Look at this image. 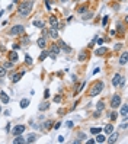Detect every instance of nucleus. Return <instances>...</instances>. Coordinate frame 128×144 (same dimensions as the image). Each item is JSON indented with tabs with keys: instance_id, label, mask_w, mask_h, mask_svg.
<instances>
[{
	"instance_id": "1",
	"label": "nucleus",
	"mask_w": 128,
	"mask_h": 144,
	"mask_svg": "<svg viewBox=\"0 0 128 144\" xmlns=\"http://www.w3.org/2000/svg\"><path fill=\"white\" fill-rule=\"evenodd\" d=\"M32 7H34V2L32 0H25V2H22L20 5H19V16L22 17H26L31 13V10H32Z\"/></svg>"
},
{
	"instance_id": "2",
	"label": "nucleus",
	"mask_w": 128,
	"mask_h": 144,
	"mask_svg": "<svg viewBox=\"0 0 128 144\" xmlns=\"http://www.w3.org/2000/svg\"><path fill=\"white\" fill-rule=\"evenodd\" d=\"M102 90H103V81H96V83L90 87L89 95H90V96H98Z\"/></svg>"
},
{
	"instance_id": "3",
	"label": "nucleus",
	"mask_w": 128,
	"mask_h": 144,
	"mask_svg": "<svg viewBox=\"0 0 128 144\" xmlns=\"http://www.w3.org/2000/svg\"><path fill=\"white\" fill-rule=\"evenodd\" d=\"M25 32V26L23 25H15V26H12L10 31H9V34L12 36H19V35H22Z\"/></svg>"
},
{
	"instance_id": "4",
	"label": "nucleus",
	"mask_w": 128,
	"mask_h": 144,
	"mask_svg": "<svg viewBox=\"0 0 128 144\" xmlns=\"http://www.w3.org/2000/svg\"><path fill=\"white\" fill-rule=\"evenodd\" d=\"M60 47L57 45V44H52L51 47H50V50H48V57H51L52 60H55L57 58V55L60 54Z\"/></svg>"
},
{
	"instance_id": "5",
	"label": "nucleus",
	"mask_w": 128,
	"mask_h": 144,
	"mask_svg": "<svg viewBox=\"0 0 128 144\" xmlns=\"http://www.w3.org/2000/svg\"><path fill=\"white\" fill-rule=\"evenodd\" d=\"M118 106H121V96H119L118 93H115V95L111 98V108H112V109H116Z\"/></svg>"
},
{
	"instance_id": "6",
	"label": "nucleus",
	"mask_w": 128,
	"mask_h": 144,
	"mask_svg": "<svg viewBox=\"0 0 128 144\" xmlns=\"http://www.w3.org/2000/svg\"><path fill=\"white\" fill-rule=\"evenodd\" d=\"M25 130H26V125H16V127H13V130H12V135L13 137H16V135H19V134L25 133Z\"/></svg>"
},
{
	"instance_id": "7",
	"label": "nucleus",
	"mask_w": 128,
	"mask_h": 144,
	"mask_svg": "<svg viewBox=\"0 0 128 144\" xmlns=\"http://www.w3.org/2000/svg\"><path fill=\"white\" fill-rule=\"evenodd\" d=\"M122 80H124V77L121 74H115L114 76V79H112V86L114 87H119L122 85Z\"/></svg>"
},
{
	"instance_id": "8",
	"label": "nucleus",
	"mask_w": 128,
	"mask_h": 144,
	"mask_svg": "<svg viewBox=\"0 0 128 144\" xmlns=\"http://www.w3.org/2000/svg\"><path fill=\"white\" fill-rule=\"evenodd\" d=\"M57 45L60 47V50H63V51H64V52H67V54H69V52H71V48H70V47L67 45V44H66L63 39H58Z\"/></svg>"
},
{
	"instance_id": "9",
	"label": "nucleus",
	"mask_w": 128,
	"mask_h": 144,
	"mask_svg": "<svg viewBox=\"0 0 128 144\" xmlns=\"http://www.w3.org/2000/svg\"><path fill=\"white\" fill-rule=\"evenodd\" d=\"M48 36L50 38H52V39H58L60 38V35H58V31H57V28H51V29H48Z\"/></svg>"
},
{
	"instance_id": "10",
	"label": "nucleus",
	"mask_w": 128,
	"mask_h": 144,
	"mask_svg": "<svg viewBox=\"0 0 128 144\" xmlns=\"http://www.w3.org/2000/svg\"><path fill=\"white\" fill-rule=\"evenodd\" d=\"M23 76H25V71H23V70H22V71H19V73H15V74L12 73V81H13V83H17Z\"/></svg>"
},
{
	"instance_id": "11",
	"label": "nucleus",
	"mask_w": 128,
	"mask_h": 144,
	"mask_svg": "<svg viewBox=\"0 0 128 144\" xmlns=\"http://www.w3.org/2000/svg\"><path fill=\"white\" fill-rule=\"evenodd\" d=\"M48 23L51 25V28H57L58 29V19H57V16L51 15V16L48 17Z\"/></svg>"
},
{
	"instance_id": "12",
	"label": "nucleus",
	"mask_w": 128,
	"mask_h": 144,
	"mask_svg": "<svg viewBox=\"0 0 128 144\" xmlns=\"http://www.w3.org/2000/svg\"><path fill=\"white\" fill-rule=\"evenodd\" d=\"M36 45L39 47V48H42V50L47 47V38L44 36V35H42L41 38H38V41H36Z\"/></svg>"
},
{
	"instance_id": "13",
	"label": "nucleus",
	"mask_w": 128,
	"mask_h": 144,
	"mask_svg": "<svg viewBox=\"0 0 128 144\" xmlns=\"http://www.w3.org/2000/svg\"><path fill=\"white\" fill-rule=\"evenodd\" d=\"M106 52H108V48H106V47H100V48H98V50H95V55L102 57V55H105Z\"/></svg>"
},
{
	"instance_id": "14",
	"label": "nucleus",
	"mask_w": 128,
	"mask_h": 144,
	"mask_svg": "<svg viewBox=\"0 0 128 144\" xmlns=\"http://www.w3.org/2000/svg\"><path fill=\"white\" fill-rule=\"evenodd\" d=\"M102 131L105 133V135H109V134L114 133V125H112V124H106V125L103 127V130H102Z\"/></svg>"
},
{
	"instance_id": "15",
	"label": "nucleus",
	"mask_w": 128,
	"mask_h": 144,
	"mask_svg": "<svg viewBox=\"0 0 128 144\" xmlns=\"http://www.w3.org/2000/svg\"><path fill=\"white\" fill-rule=\"evenodd\" d=\"M0 102H2L3 105L9 104V96H7V93L6 92H0Z\"/></svg>"
},
{
	"instance_id": "16",
	"label": "nucleus",
	"mask_w": 128,
	"mask_h": 144,
	"mask_svg": "<svg viewBox=\"0 0 128 144\" xmlns=\"http://www.w3.org/2000/svg\"><path fill=\"white\" fill-rule=\"evenodd\" d=\"M23 143H26V140L23 138L20 134L16 135V138H13V144H23Z\"/></svg>"
},
{
	"instance_id": "17",
	"label": "nucleus",
	"mask_w": 128,
	"mask_h": 144,
	"mask_svg": "<svg viewBox=\"0 0 128 144\" xmlns=\"http://www.w3.org/2000/svg\"><path fill=\"white\" fill-rule=\"evenodd\" d=\"M9 60H10V61H13V63H16L17 60H19V57H17V52H13V51L9 52Z\"/></svg>"
},
{
	"instance_id": "18",
	"label": "nucleus",
	"mask_w": 128,
	"mask_h": 144,
	"mask_svg": "<svg viewBox=\"0 0 128 144\" xmlns=\"http://www.w3.org/2000/svg\"><path fill=\"white\" fill-rule=\"evenodd\" d=\"M96 141H98V143H105V141H106V137H105L102 133H99V134H96Z\"/></svg>"
},
{
	"instance_id": "19",
	"label": "nucleus",
	"mask_w": 128,
	"mask_h": 144,
	"mask_svg": "<svg viewBox=\"0 0 128 144\" xmlns=\"http://www.w3.org/2000/svg\"><path fill=\"white\" fill-rule=\"evenodd\" d=\"M38 109H39V111H47V109H50V104H48V102H42V104L38 106Z\"/></svg>"
},
{
	"instance_id": "20",
	"label": "nucleus",
	"mask_w": 128,
	"mask_h": 144,
	"mask_svg": "<svg viewBox=\"0 0 128 144\" xmlns=\"http://www.w3.org/2000/svg\"><path fill=\"white\" fill-rule=\"evenodd\" d=\"M127 64V52H124L119 58V66H125Z\"/></svg>"
},
{
	"instance_id": "21",
	"label": "nucleus",
	"mask_w": 128,
	"mask_h": 144,
	"mask_svg": "<svg viewBox=\"0 0 128 144\" xmlns=\"http://www.w3.org/2000/svg\"><path fill=\"white\" fill-rule=\"evenodd\" d=\"M87 7H89V5H87V3H86V5H83V6H80V7L77 9V13H80V15H81V13L87 12Z\"/></svg>"
},
{
	"instance_id": "22",
	"label": "nucleus",
	"mask_w": 128,
	"mask_h": 144,
	"mask_svg": "<svg viewBox=\"0 0 128 144\" xmlns=\"http://www.w3.org/2000/svg\"><path fill=\"white\" fill-rule=\"evenodd\" d=\"M34 26H36V28H44V26H45V22H42V20H36V19H35V20H34Z\"/></svg>"
},
{
	"instance_id": "23",
	"label": "nucleus",
	"mask_w": 128,
	"mask_h": 144,
	"mask_svg": "<svg viewBox=\"0 0 128 144\" xmlns=\"http://www.w3.org/2000/svg\"><path fill=\"white\" fill-rule=\"evenodd\" d=\"M47 57H48V50H45V48H44V51L41 52V55H39V61H44Z\"/></svg>"
},
{
	"instance_id": "24",
	"label": "nucleus",
	"mask_w": 128,
	"mask_h": 144,
	"mask_svg": "<svg viewBox=\"0 0 128 144\" xmlns=\"http://www.w3.org/2000/svg\"><path fill=\"white\" fill-rule=\"evenodd\" d=\"M105 109V102H98V105H96V111H99V112H102V111Z\"/></svg>"
},
{
	"instance_id": "25",
	"label": "nucleus",
	"mask_w": 128,
	"mask_h": 144,
	"mask_svg": "<svg viewBox=\"0 0 128 144\" xmlns=\"http://www.w3.org/2000/svg\"><path fill=\"white\" fill-rule=\"evenodd\" d=\"M13 64H15V63H13V61H10V60H9V61H6V63L3 64V67H5L6 70H9V69H13Z\"/></svg>"
},
{
	"instance_id": "26",
	"label": "nucleus",
	"mask_w": 128,
	"mask_h": 144,
	"mask_svg": "<svg viewBox=\"0 0 128 144\" xmlns=\"http://www.w3.org/2000/svg\"><path fill=\"white\" fill-rule=\"evenodd\" d=\"M121 115H122V118H127V104L122 105V108H121Z\"/></svg>"
},
{
	"instance_id": "27",
	"label": "nucleus",
	"mask_w": 128,
	"mask_h": 144,
	"mask_svg": "<svg viewBox=\"0 0 128 144\" xmlns=\"http://www.w3.org/2000/svg\"><path fill=\"white\" fill-rule=\"evenodd\" d=\"M109 135H111V138L108 140V141H109V143H115L116 140L119 138V135H118V134H109Z\"/></svg>"
},
{
	"instance_id": "28",
	"label": "nucleus",
	"mask_w": 128,
	"mask_h": 144,
	"mask_svg": "<svg viewBox=\"0 0 128 144\" xmlns=\"http://www.w3.org/2000/svg\"><path fill=\"white\" fill-rule=\"evenodd\" d=\"M29 106V99H22L20 100V108H28Z\"/></svg>"
},
{
	"instance_id": "29",
	"label": "nucleus",
	"mask_w": 128,
	"mask_h": 144,
	"mask_svg": "<svg viewBox=\"0 0 128 144\" xmlns=\"http://www.w3.org/2000/svg\"><path fill=\"white\" fill-rule=\"evenodd\" d=\"M35 141H36V135L35 134H31L28 137V140H26V143H35Z\"/></svg>"
},
{
	"instance_id": "30",
	"label": "nucleus",
	"mask_w": 128,
	"mask_h": 144,
	"mask_svg": "<svg viewBox=\"0 0 128 144\" xmlns=\"http://www.w3.org/2000/svg\"><path fill=\"white\" fill-rule=\"evenodd\" d=\"M90 133H92V134H99V133H102V128L92 127V128H90Z\"/></svg>"
},
{
	"instance_id": "31",
	"label": "nucleus",
	"mask_w": 128,
	"mask_h": 144,
	"mask_svg": "<svg viewBox=\"0 0 128 144\" xmlns=\"http://www.w3.org/2000/svg\"><path fill=\"white\" fill-rule=\"evenodd\" d=\"M86 58H87V54H86V52H80V54H79V58H77V60H79V61H84Z\"/></svg>"
},
{
	"instance_id": "32",
	"label": "nucleus",
	"mask_w": 128,
	"mask_h": 144,
	"mask_svg": "<svg viewBox=\"0 0 128 144\" xmlns=\"http://www.w3.org/2000/svg\"><path fill=\"white\" fill-rule=\"evenodd\" d=\"M109 119H111L112 122L116 121V119H118V114H116V112H112V114L109 115Z\"/></svg>"
},
{
	"instance_id": "33",
	"label": "nucleus",
	"mask_w": 128,
	"mask_h": 144,
	"mask_svg": "<svg viewBox=\"0 0 128 144\" xmlns=\"http://www.w3.org/2000/svg\"><path fill=\"white\" fill-rule=\"evenodd\" d=\"M6 73H7V70H6L3 66H2V67H0V77H5Z\"/></svg>"
},
{
	"instance_id": "34",
	"label": "nucleus",
	"mask_w": 128,
	"mask_h": 144,
	"mask_svg": "<svg viewBox=\"0 0 128 144\" xmlns=\"http://www.w3.org/2000/svg\"><path fill=\"white\" fill-rule=\"evenodd\" d=\"M25 61H26V64H29V66L32 64V58H31V55H29V54H26V55H25Z\"/></svg>"
},
{
	"instance_id": "35",
	"label": "nucleus",
	"mask_w": 128,
	"mask_h": 144,
	"mask_svg": "<svg viewBox=\"0 0 128 144\" xmlns=\"http://www.w3.org/2000/svg\"><path fill=\"white\" fill-rule=\"evenodd\" d=\"M44 127H45L47 130H50V128L52 127V121H45L44 122Z\"/></svg>"
},
{
	"instance_id": "36",
	"label": "nucleus",
	"mask_w": 128,
	"mask_h": 144,
	"mask_svg": "<svg viewBox=\"0 0 128 144\" xmlns=\"http://www.w3.org/2000/svg\"><path fill=\"white\" fill-rule=\"evenodd\" d=\"M108 20H109V17L103 16V19H102V26H106V25H108Z\"/></svg>"
},
{
	"instance_id": "37",
	"label": "nucleus",
	"mask_w": 128,
	"mask_h": 144,
	"mask_svg": "<svg viewBox=\"0 0 128 144\" xmlns=\"http://www.w3.org/2000/svg\"><path fill=\"white\" fill-rule=\"evenodd\" d=\"M116 29H118L119 32H124V26H122L121 23H116Z\"/></svg>"
},
{
	"instance_id": "38",
	"label": "nucleus",
	"mask_w": 128,
	"mask_h": 144,
	"mask_svg": "<svg viewBox=\"0 0 128 144\" xmlns=\"http://www.w3.org/2000/svg\"><path fill=\"white\" fill-rule=\"evenodd\" d=\"M48 98H50V90L45 89V92H44V99H48Z\"/></svg>"
},
{
	"instance_id": "39",
	"label": "nucleus",
	"mask_w": 128,
	"mask_h": 144,
	"mask_svg": "<svg viewBox=\"0 0 128 144\" xmlns=\"http://www.w3.org/2000/svg\"><path fill=\"white\" fill-rule=\"evenodd\" d=\"M93 16V13H87L86 16H83V20H87V19H90Z\"/></svg>"
},
{
	"instance_id": "40",
	"label": "nucleus",
	"mask_w": 128,
	"mask_h": 144,
	"mask_svg": "<svg viewBox=\"0 0 128 144\" xmlns=\"http://www.w3.org/2000/svg\"><path fill=\"white\" fill-rule=\"evenodd\" d=\"M54 102H61V96H60V95H57V96L54 98Z\"/></svg>"
},
{
	"instance_id": "41",
	"label": "nucleus",
	"mask_w": 128,
	"mask_h": 144,
	"mask_svg": "<svg viewBox=\"0 0 128 144\" xmlns=\"http://www.w3.org/2000/svg\"><path fill=\"white\" fill-rule=\"evenodd\" d=\"M60 127H61V122H57V124H55V125H54L52 128H54V130H58Z\"/></svg>"
},
{
	"instance_id": "42",
	"label": "nucleus",
	"mask_w": 128,
	"mask_h": 144,
	"mask_svg": "<svg viewBox=\"0 0 128 144\" xmlns=\"http://www.w3.org/2000/svg\"><path fill=\"white\" fill-rule=\"evenodd\" d=\"M96 41H98L99 45H102V44H103V39H102V38H96Z\"/></svg>"
},
{
	"instance_id": "43",
	"label": "nucleus",
	"mask_w": 128,
	"mask_h": 144,
	"mask_svg": "<svg viewBox=\"0 0 128 144\" xmlns=\"http://www.w3.org/2000/svg\"><path fill=\"white\" fill-rule=\"evenodd\" d=\"M93 115H95V118H99V116H100V112H99V111H96Z\"/></svg>"
},
{
	"instance_id": "44",
	"label": "nucleus",
	"mask_w": 128,
	"mask_h": 144,
	"mask_svg": "<svg viewBox=\"0 0 128 144\" xmlns=\"http://www.w3.org/2000/svg\"><path fill=\"white\" fill-rule=\"evenodd\" d=\"M73 125H74V124H73L71 121H69V122H67V128H71Z\"/></svg>"
},
{
	"instance_id": "45",
	"label": "nucleus",
	"mask_w": 128,
	"mask_h": 144,
	"mask_svg": "<svg viewBox=\"0 0 128 144\" xmlns=\"http://www.w3.org/2000/svg\"><path fill=\"white\" fill-rule=\"evenodd\" d=\"M57 141H58V143H63V141H64V138H63V137H61V135H60V137H58V140H57Z\"/></svg>"
},
{
	"instance_id": "46",
	"label": "nucleus",
	"mask_w": 128,
	"mask_h": 144,
	"mask_svg": "<svg viewBox=\"0 0 128 144\" xmlns=\"http://www.w3.org/2000/svg\"><path fill=\"white\" fill-rule=\"evenodd\" d=\"M3 13H5V10H2V12H0V17H2V15H3Z\"/></svg>"
},
{
	"instance_id": "47",
	"label": "nucleus",
	"mask_w": 128,
	"mask_h": 144,
	"mask_svg": "<svg viewBox=\"0 0 128 144\" xmlns=\"http://www.w3.org/2000/svg\"><path fill=\"white\" fill-rule=\"evenodd\" d=\"M61 2H63V3H67V2H69V0H61Z\"/></svg>"
},
{
	"instance_id": "48",
	"label": "nucleus",
	"mask_w": 128,
	"mask_h": 144,
	"mask_svg": "<svg viewBox=\"0 0 128 144\" xmlns=\"http://www.w3.org/2000/svg\"><path fill=\"white\" fill-rule=\"evenodd\" d=\"M118 2H124V0H118Z\"/></svg>"
},
{
	"instance_id": "49",
	"label": "nucleus",
	"mask_w": 128,
	"mask_h": 144,
	"mask_svg": "<svg viewBox=\"0 0 128 144\" xmlns=\"http://www.w3.org/2000/svg\"><path fill=\"white\" fill-rule=\"evenodd\" d=\"M74 2H79V0H74Z\"/></svg>"
}]
</instances>
